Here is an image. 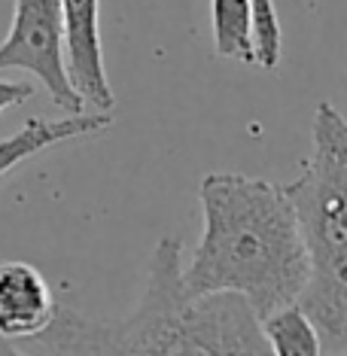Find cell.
I'll return each instance as SVG.
<instances>
[{
    "label": "cell",
    "mask_w": 347,
    "mask_h": 356,
    "mask_svg": "<svg viewBox=\"0 0 347 356\" xmlns=\"http://www.w3.org/2000/svg\"><path fill=\"white\" fill-rule=\"evenodd\" d=\"M0 70H25L40 79L61 110H86L67 76L61 0H13V25L0 43Z\"/></svg>",
    "instance_id": "277c9868"
},
{
    "label": "cell",
    "mask_w": 347,
    "mask_h": 356,
    "mask_svg": "<svg viewBox=\"0 0 347 356\" xmlns=\"http://www.w3.org/2000/svg\"><path fill=\"white\" fill-rule=\"evenodd\" d=\"M67 76L92 110H113L116 98L107 79L101 43V0H61Z\"/></svg>",
    "instance_id": "5b68a950"
},
{
    "label": "cell",
    "mask_w": 347,
    "mask_h": 356,
    "mask_svg": "<svg viewBox=\"0 0 347 356\" xmlns=\"http://www.w3.org/2000/svg\"><path fill=\"white\" fill-rule=\"evenodd\" d=\"M58 314L46 277L28 262H0V353L49 329Z\"/></svg>",
    "instance_id": "8992f818"
},
{
    "label": "cell",
    "mask_w": 347,
    "mask_h": 356,
    "mask_svg": "<svg viewBox=\"0 0 347 356\" xmlns=\"http://www.w3.org/2000/svg\"><path fill=\"white\" fill-rule=\"evenodd\" d=\"M213 49L220 58L256 64L253 0H211Z\"/></svg>",
    "instance_id": "ba28073f"
},
{
    "label": "cell",
    "mask_w": 347,
    "mask_h": 356,
    "mask_svg": "<svg viewBox=\"0 0 347 356\" xmlns=\"http://www.w3.org/2000/svg\"><path fill=\"white\" fill-rule=\"evenodd\" d=\"M253 31H256V64L274 70L284 58V34L274 0H253Z\"/></svg>",
    "instance_id": "30bf717a"
},
{
    "label": "cell",
    "mask_w": 347,
    "mask_h": 356,
    "mask_svg": "<svg viewBox=\"0 0 347 356\" xmlns=\"http://www.w3.org/2000/svg\"><path fill=\"white\" fill-rule=\"evenodd\" d=\"M198 201L201 238L180 274L186 293H238L259 320L298 302L308 253L284 186L244 174H207Z\"/></svg>",
    "instance_id": "6da1fadb"
},
{
    "label": "cell",
    "mask_w": 347,
    "mask_h": 356,
    "mask_svg": "<svg viewBox=\"0 0 347 356\" xmlns=\"http://www.w3.org/2000/svg\"><path fill=\"white\" fill-rule=\"evenodd\" d=\"M262 335L268 341L271 353L284 356H317L323 353L320 332L311 323V317L302 311V305H284L262 317Z\"/></svg>",
    "instance_id": "9c48e42d"
},
{
    "label": "cell",
    "mask_w": 347,
    "mask_h": 356,
    "mask_svg": "<svg viewBox=\"0 0 347 356\" xmlns=\"http://www.w3.org/2000/svg\"><path fill=\"white\" fill-rule=\"evenodd\" d=\"M31 95H34V86H28V83H6V79H0V113L10 110V107H19V104H25Z\"/></svg>",
    "instance_id": "8fae6325"
},
{
    "label": "cell",
    "mask_w": 347,
    "mask_h": 356,
    "mask_svg": "<svg viewBox=\"0 0 347 356\" xmlns=\"http://www.w3.org/2000/svg\"><path fill=\"white\" fill-rule=\"evenodd\" d=\"M110 125H113V110H92V107L79 113H67L61 119H28L15 134L0 140V180L13 168H19L22 161L37 156V152L76 140V137L101 134Z\"/></svg>",
    "instance_id": "52a82bcc"
},
{
    "label": "cell",
    "mask_w": 347,
    "mask_h": 356,
    "mask_svg": "<svg viewBox=\"0 0 347 356\" xmlns=\"http://www.w3.org/2000/svg\"><path fill=\"white\" fill-rule=\"evenodd\" d=\"M183 244L161 238L150 259L137 307L116 323H98V353H256L268 341L262 320L238 293H198L183 286Z\"/></svg>",
    "instance_id": "7a4b0ae2"
},
{
    "label": "cell",
    "mask_w": 347,
    "mask_h": 356,
    "mask_svg": "<svg viewBox=\"0 0 347 356\" xmlns=\"http://www.w3.org/2000/svg\"><path fill=\"white\" fill-rule=\"evenodd\" d=\"M314 143L302 174L284 186L308 253L302 311L323 344L347 338V119L329 101L314 113Z\"/></svg>",
    "instance_id": "3957f363"
}]
</instances>
